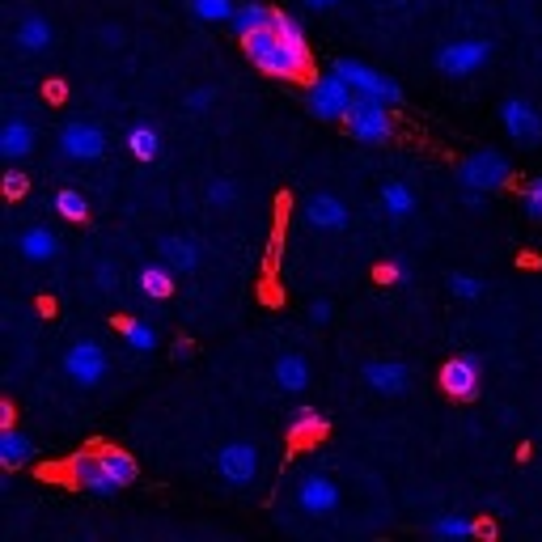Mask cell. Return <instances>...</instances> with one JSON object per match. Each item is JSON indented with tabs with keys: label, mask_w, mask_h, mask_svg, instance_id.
<instances>
[{
	"label": "cell",
	"mask_w": 542,
	"mask_h": 542,
	"mask_svg": "<svg viewBox=\"0 0 542 542\" xmlns=\"http://www.w3.org/2000/svg\"><path fill=\"white\" fill-rule=\"evenodd\" d=\"M331 68H335L339 77L356 89V98H377V102H386V106L403 102V89H399V81L386 77L382 68H369V64H360V60H335Z\"/></svg>",
	"instance_id": "3"
},
{
	"label": "cell",
	"mask_w": 542,
	"mask_h": 542,
	"mask_svg": "<svg viewBox=\"0 0 542 542\" xmlns=\"http://www.w3.org/2000/svg\"><path fill=\"white\" fill-rule=\"evenodd\" d=\"M360 373H365V386L373 394H386V399H399V394H407L411 382H415L403 360H369Z\"/></svg>",
	"instance_id": "13"
},
{
	"label": "cell",
	"mask_w": 542,
	"mask_h": 542,
	"mask_svg": "<svg viewBox=\"0 0 542 542\" xmlns=\"http://www.w3.org/2000/svg\"><path fill=\"white\" fill-rule=\"evenodd\" d=\"M432 538H471V534H492V526H479V521L462 517V513H441L437 521H428Z\"/></svg>",
	"instance_id": "22"
},
{
	"label": "cell",
	"mask_w": 542,
	"mask_h": 542,
	"mask_svg": "<svg viewBox=\"0 0 542 542\" xmlns=\"http://www.w3.org/2000/svg\"><path fill=\"white\" fill-rule=\"evenodd\" d=\"M297 504L310 517H327V513H335L339 509V487H335V479H327V475H305L301 483H297Z\"/></svg>",
	"instance_id": "14"
},
{
	"label": "cell",
	"mask_w": 542,
	"mask_h": 542,
	"mask_svg": "<svg viewBox=\"0 0 542 542\" xmlns=\"http://www.w3.org/2000/svg\"><path fill=\"white\" fill-rule=\"evenodd\" d=\"M305 221L322 233H339V229H348L352 212L339 195H310V200H305Z\"/></svg>",
	"instance_id": "15"
},
{
	"label": "cell",
	"mask_w": 542,
	"mask_h": 542,
	"mask_svg": "<svg viewBox=\"0 0 542 542\" xmlns=\"http://www.w3.org/2000/svg\"><path fill=\"white\" fill-rule=\"evenodd\" d=\"M128 149L136 161H157L161 157V136L157 128H149V123H136V128L128 132Z\"/></svg>",
	"instance_id": "25"
},
{
	"label": "cell",
	"mask_w": 542,
	"mask_h": 542,
	"mask_svg": "<svg viewBox=\"0 0 542 542\" xmlns=\"http://www.w3.org/2000/svg\"><path fill=\"white\" fill-rule=\"evenodd\" d=\"M310 322H318V327L322 322H331V301H314L310 305Z\"/></svg>",
	"instance_id": "36"
},
{
	"label": "cell",
	"mask_w": 542,
	"mask_h": 542,
	"mask_svg": "<svg viewBox=\"0 0 542 542\" xmlns=\"http://www.w3.org/2000/svg\"><path fill=\"white\" fill-rule=\"evenodd\" d=\"M30 458H34V441L26 437V432L13 428V424L0 428V466H5V471H22Z\"/></svg>",
	"instance_id": "19"
},
{
	"label": "cell",
	"mask_w": 542,
	"mask_h": 542,
	"mask_svg": "<svg viewBox=\"0 0 542 542\" xmlns=\"http://www.w3.org/2000/svg\"><path fill=\"white\" fill-rule=\"evenodd\" d=\"M310 111H314V119H327V123H339L343 115H348V106L356 102V89L339 77V72L331 68V72H322V77H314V85H310Z\"/></svg>",
	"instance_id": "5"
},
{
	"label": "cell",
	"mask_w": 542,
	"mask_h": 542,
	"mask_svg": "<svg viewBox=\"0 0 542 542\" xmlns=\"http://www.w3.org/2000/svg\"><path fill=\"white\" fill-rule=\"evenodd\" d=\"M98 284H102V288H115V267H111V263L98 267Z\"/></svg>",
	"instance_id": "39"
},
{
	"label": "cell",
	"mask_w": 542,
	"mask_h": 542,
	"mask_svg": "<svg viewBox=\"0 0 542 542\" xmlns=\"http://www.w3.org/2000/svg\"><path fill=\"white\" fill-rule=\"evenodd\" d=\"M68 475H72V483L85 487V492H94V496L123 492L119 479L111 475V466H106V458H102V449H81V454H72Z\"/></svg>",
	"instance_id": "7"
},
{
	"label": "cell",
	"mask_w": 542,
	"mask_h": 542,
	"mask_svg": "<svg viewBox=\"0 0 542 542\" xmlns=\"http://www.w3.org/2000/svg\"><path fill=\"white\" fill-rule=\"evenodd\" d=\"M136 284H140V293L149 297V301H166L174 293V267L161 259V263H144L136 271Z\"/></svg>",
	"instance_id": "21"
},
{
	"label": "cell",
	"mask_w": 542,
	"mask_h": 542,
	"mask_svg": "<svg viewBox=\"0 0 542 542\" xmlns=\"http://www.w3.org/2000/svg\"><path fill=\"white\" fill-rule=\"evenodd\" d=\"M191 13L204 22H229L233 17V0H191Z\"/></svg>",
	"instance_id": "32"
},
{
	"label": "cell",
	"mask_w": 542,
	"mask_h": 542,
	"mask_svg": "<svg viewBox=\"0 0 542 542\" xmlns=\"http://www.w3.org/2000/svg\"><path fill=\"white\" fill-rule=\"evenodd\" d=\"M276 386L280 390H288V394H301V390H310V382H314V369H310V360L305 356H297V352H288V356H280L276 360Z\"/></svg>",
	"instance_id": "18"
},
{
	"label": "cell",
	"mask_w": 542,
	"mask_h": 542,
	"mask_svg": "<svg viewBox=\"0 0 542 542\" xmlns=\"http://www.w3.org/2000/svg\"><path fill=\"white\" fill-rule=\"evenodd\" d=\"M377 280H382V284H407L411 280V267L403 259H386L382 267H377Z\"/></svg>",
	"instance_id": "33"
},
{
	"label": "cell",
	"mask_w": 542,
	"mask_h": 542,
	"mask_svg": "<svg viewBox=\"0 0 542 542\" xmlns=\"http://www.w3.org/2000/svg\"><path fill=\"white\" fill-rule=\"evenodd\" d=\"M449 293L458 301H479L483 297V280L471 276V271H449Z\"/></svg>",
	"instance_id": "30"
},
{
	"label": "cell",
	"mask_w": 542,
	"mask_h": 542,
	"mask_svg": "<svg viewBox=\"0 0 542 542\" xmlns=\"http://www.w3.org/2000/svg\"><path fill=\"white\" fill-rule=\"evenodd\" d=\"M34 144H39V132H34V123H26V119H9L5 128H0V157L5 161L30 157Z\"/></svg>",
	"instance_id": "16"
},
{
	"label": "cell",
	"mask_w": 542,
	"mask_h": 542,
	"mask_svg": "<svg viewBox=\"0 0 542 542\" xmlns=\"http://www.w3.org/2000/svg\"><path fill=\"white\" fill-rule=\"evenodd\" d=\"M500 123L509 128V136L521 144V149H538L542 144V115L526 98H504L500 102Z\"/></svg>",
	"instance_id": "11"
},
{
	"label": "cell",
	"mask_w": 542,
	"mask_h": 542,
	"mask_svg": "<svg viewBox=\"0 0 542 542\" xmlns=\"http://www.w3.org/2000/svg\"><path fill=\"white\" fill-rule=\"evenodd\" d=\"M106 149H111V140L98 123H64L60 128V153L72 161H98Z\"/></svg>",
	"instance_id": "12"
},
{
	"label": "cell",
	"mask_w": 542,
	"mask_h": 542,
	"mask_svg": "<svg viewBox=\"0 0 542 542\" xmlns=\"http://www.w3.org/2000/svg\"><path fill=\"white\" fill-rule=\"evenodd\" d=\"M343 128H348L360 144H386L394 136V119H390V106L377 102V98H356L343 115Z\"/></svg>",
	"instance_id": "2"
},
{
	"label": "cell",
	"mask_w": 542,
	"mask_h": 542,
	"mask_svg": "<svg viewBox=\"0 0 542 542\" xmlns=\"http://www.w3.org/2000/svg\"><path fill=\"white\" fill-rule=\"evenodd\" d=\"M17 47L47 51L51 47V26L43 22V17H22V22H17Z\"/></svg>",
	"instance_id": "26"
},
{
	"label": "cell",
	"mask_w": 542,
	"mask_h": 542,
	"mask_svg": "<svg viewBox=\"0 0 542 542\" xmlns=\"http://www.w3.org/2000/svg\"><path fill=\"white\" fill-rule=\"evenodd\" d=\"M216 475L229 487H250L259 479V449L250 441H229L221 454H216Z\"/></svg>",
	"instance_id": "9"
},
{
	"label": "cell",
	"mask_w": 542,
	"mask_h": 542,
	"mask_svg": "<svg viewBox=\"0 0 542 542\" xmlns=\"http://www.w3.org/2000/svg\"><path fill=\"white\" fill-rule=\"evenodd\" d=\"M102 458H106V466H111V475L119 479V487H132V483H136L140 466H136V458L128 454V449H119V445H102Z\"/></svg>",
	"instance_id": "27"
},
{
	"label": "cell",
	"mask_w": 542,
	"mask_h": 542,
	"mask_svg": "<svg viewBox=\"0 0 542 542\" xmlns=\"http://www.w3.org/2000/svg\"><path fill=\"white\" fill-rule=\"evenodd\" d=\"M322 432H327V415H322L318 407H297L293 415H288V437L293 441H318Z\"/></svg>",
	"instance_id": "24"
},
{
	"label": "cell",
	"mask_w": 542,
	"mask_h": 542,
	"mask_svg": "<svg viewBox=\"0 0 542 542\" xmlns=\"http://www.w3.org/2000/svg\"><path fill=\"white\" fill-rule=\"evenodd\" d=\"M487 56H492V43H483V39H458V43H445L437 51V68L445 72V77H475V72L487 64Z\"/></svg>",
	"instance_id": "8"
},
{
	"label": "cell",
	"mask_w": 542,
	"mask_h": 542,
	"mask_svg": "<svg viewBox=\"0 0 542 542\" xmlns=\"http://www.w3.org/2000/svg\"><path fill=\"white\" fill-rule=\"evenodd\" d=\"M242 51L246 60L255 64L259 72L276 81H301L310 77V43H305V30L297 17H288L276 9V22L263 26V30H250L242 34Z\"/></svg>",
	"instance_id": "1"
},
{
	"label": "cell",
	"mask_w": 542,
	"mask_h": 542,
	"mask_svg": "<svg viewBox=\"0 0 542 542\" xmlns=\"http://www.w3.org/2000/svg\"><path fill=\"white\" fill-rule=\"evenodd\" d=\"M526 191H530V195H538V200H542V174H538V178H534V183H530V187H526Z\"/></svg>",
	"instance_id": "42"
},
{
	"label": "cell",
	"mask_w": 542,
	"mask_h": 542,
	"mask_svg": "<svg viewBox=\"0 0 542 542\" xmlns=\"http://www.w3.org/2000/svg\"><path fill=\"white\" fill-rule=\"evenodd\" d=\"M56 212L64 216V221H85L89 216V204H85V195L81 191H56Z\"/></svg>",
	"instance_id": "31"
},
{
	"label": "cell",
	"mask_w": 542,
	"mask_h": 542,
	"mask_svg": "<svg viewBox=\"0 0 542 542\" xmlns=\"http://www.w3.org/2000/svg\"><path fill=\"white\" fill-rule=\"evenodd\" d=\"M26 187H30V178H26L22 170H9V174H5V195H9V200H22Z\"/></svg>",
	"instance_id": "35"
},
{
	"label": "cell",
	"mask_w": 542,
	"mask_h": 542,
	"mask_svg": "<svg viewBox=\"0 0 542 542\" xmlns=\"http://www.w3.org/2000/svg\"><path fill=\"white\" fill-rule=\"evenodd\" d=\"M483 386V365L475 356H449L441 365V390L454 403H471Z\"/></svg>",
	"instance_id": "10"
},
{
	"label": "cell",
	"mask_w": 542,
	"mask_h": 542,
	"mask_svg": "<svg viewBox=\"0 0 542 542\" xmlns=\"http://www.w3.org/2000/svg\"><path fill=\"white\" fill-rule=\"evenodd\" d=\"M271 22H276V9H267L263 0H246V5H238V9H233V17H229L233 34L263 30V26H271Z\"/></svg>",
	"instance_id": "23"
},
{
	"label": "cell",
	"mask_w": 542,
	"mask_h": 542,
	"mask_svg": "<svg viewBox=\"0 0 542 542\" xmlns=\"http://www.w3.org/2000/svg\"><path fill=\"white\" fill-rule=\"evenodd\" d=\"M382 204H386L390 216H399V221H403V216L415 212V191L407 183H386L382 187Z\"/></svg>",
	"instance_id": "29"
},
{
	"label": "cell",
	"mask_w": 542,
	"mask_h": 542,
	"mask_svg": "<svg viewBox=\"0 0 542 542\" xmlns=\"http://www.w3.org/2000/svg\"><path fill=\"white\" fill-rule=\"evenodd\" d=\"M106 369H111V356H106V348H102V343H94V339H77L64 352V373L77 386H98L106 377Z\"/></svg>",
	"instance_id": "6"
},
{
	"label": "cell",
	"mask_w": 542,
	"mask_h": 542,
	"mask_svg": "<svg viewBox=\"0 0 542 542\" xmlns=\"http://www.w3.org/2000/svg\"><path fill=\"white\" fill-rule=\"evenodd\" d=\"M305 5H314V9H331V5H339V0H305Z\"/></svg>",
	"instance_id": "41"
},
{
	"label": "cell",
	"mask_w": 542,
	"mask_h": 542,
	"mask_svg": "<svg viewBox=\"0 0 542 542\" xmlns=\"http://www.w3.org/2000/svg\"><path fill=\"white\" fill-rule=\"evenodd\" d=\"M157 250L174 271H195L200 267V246H195L191 238H183V233H166V238H157Z\"/></svg>",
	"instance_id": "20"
},
{
	"label": "cell",
	"mask_w": 542,
	"mask_h": 542,
	"mask_svg": "<svg viewBox=\"0 0 542 542\" xmlns=\"http://www.w3.org/2000/svg\"><path fill=\"white\" fill-rule=\"evenodd\" d=\"M521 204H526V216H530V221H542V200H538V195H521Z\"/></svg>",
	"instance_id": "38"
},
{
	"label": "cell",
	"mask_w": 542,
	"mask_h": 542,
	"mask_svg": "<svg viewBox=\"0 0 542 542\" xmlns=\"http://www.w3.org/2000/svg\"><path fill=\"white\" fill-rule=\"evenodd\" d=\"M208 204H216V208L238 204V187L225 183V178H216V183H208Z\"/></svg>",
	"instance_id": "34"
},
{
	"label": "cell",
	"mask_w": 542,
	"mask_h": 542,
	"mask_svg": "<svg viewBox=\"0 0 542 542\" xmlns=\"http://www.w3.org/2000/svg\"><path fill=\"white\" fill-rule=\"evenodd\" d=\"M17 250H22L30 263H47V259L60 255V238L47 225H30V229L17 233Z\"/></svg>",
	"instance_id": "17"
},
{
	"label": "cell",
	"mask_w": 542,
	"mask_h": 542,
	"mask_svg": "<svg viewBox=\"0 0 542 542\" xmlns=\"http://www.w3.org/2000/svg\"><path fill=\"white\" fill-rule=\"evenodd\" d=\"M191 356V339H178L174 343V360H187Z\"/></svg>",
	"instance_id": "40"
},
{
	"label": "cell",
	"mask_w": 542,
	"mask_h": 542,
	"mask_svg": "<svg viewBox=\"0 0 542 542\" xmlns=\"http://www.w3.org/2000/svg\"><path fill=\"white\" fill-rule=\"evenodd\" d=\"M458 178H462V187L466 191H500L504 183L513 178V166H509V157L504 153H496V149H479V153H471L462 161V170H458Z\"/></svg>",
	"instance_id": "4"
},
{
	"label": "cell",
	"mask_w": 542,
	"mask_h": 542,
	"mask_svg": "<svg viewBox=\"0 0 542 542\" xmlns=\"http://www.w3.org/2000/svg\"><path fill=\"white\" fill-rule=\"evenodd\" d=\"M119 335H123V343H128L132 352H153V348H157V331H153L144 318H128V322L119 327Z\"/></svg>",
	"instance_id": "28"
},
{
	"label": "cell",
	"mask_w": 542,
	"mask_h": 542,
	"mask_svg": "<svg viewBox=\"0 0 542 542\" xmlns=\"http://www.w3.org/2000/svg\"><path fill=\"white\" fill-rule=\"evenodd\" d=\"M208 102H212V89H195V94L187 98L191 111H208Z\"/></svg>",
	"instance_id": "37"
}]
</instances>
